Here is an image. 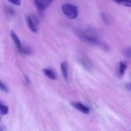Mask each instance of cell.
I'll return each mask as SVG.
<instances>
[{"label":"cell","instance_id":"obj_1","mask_svg":"<svg viewBox=\"0 0 131 131\" xmlns=\"http://www.w3.org/2000/svg\"><path fill=\"white\" fill-rule=\"evenodd\" d=\"M80 38L84 42L95 45H102L100 40L98 34L93 28H86L79 33Z\"/></svg>","mask_w":131,"mask_h":131},{"label":"cell","instance_id":"obj_2","mask_svg":"<svg viewBox=\"0 0 131 131\" xmlns=\"http://www.w3.org/2000/svg\"><path fill=\"white\" fill-rule=\"evenodd\" d=\"M61 10L64 15L70 19H75L78 15L77 7L72 4H64L61 6Z\"/></svg>","mask_w":131,"mask_h":131},{"label":"cell","instance_id":"obj_3","mask_svg":"<svg viewBox=\"0 0 131 131\" xmlns=\"http://www.w3.org/2000/svg\"><path fill=\"white\" fill-rule=\"evenodd\" d=\"M34 2L38 12L41 14L52 3L51 0H34Z\"/></svg>","mask_w":131,"mask_h":131},{"label":"cell","instance_id":"obj_4","mask_svg":"<svg viewBox=\"0 0 131 131\" xmlns=\"http://www.w3.org/2000/svg\"><path fill=\"white\" fill-rule=\"evenodd\" d=\"M72 105L74 107L78 110L79 112L83 114H89L90 112V110L86 106L83 105L80 102H74L72 103Z\"/></svg>","mask_w":131,"mask_h":131},{"label":"cell","instance_id":"obj_5","mask_svg":"<svg viewBox=\"0 0 131 131\" xmlns=\"http://www.w3.org/2000/svg\"><path fill=\"white\" fill-rule=\"evenodd\" d=\"M10 36H11V38L13 39L14 43L15 44V45L17 47L20 53H21L23 47H22L21 42L20 41L19 38L17 36V35L15 33V32L13 30H11L10 32Z\"/></svg>","mask_w":131,"mask_h":131},{"label":"cell","instance_id":"obj_6","mask_svg":"<svg viewBox=\"0 0 131 131\" xmlns=\"http://www.w3.org/2000/svg\"><path fill=\"white\" fill-rule=\"evenodd\" d=\"M60 69L62 76L64 80L67 82L68 81V63L66 61H62L60 64Z\"/></svg>","mask_w":131,"mask_h":131},{"label":"cell","instance_id":"obj_7","mask_svg":"<svg viewBox=\"0 0 131 131\" xmlns=\"http://www.w3.org/2000/svg\"><path fill=\"white\" fill-rule=\"evenodd\" d=\"M127 68V63L126 62L121 61L119 62L118 68H117V73L118 75L120 77L122 76L124 74V72Z\"/></svg>","mask_w":131,"mask_h":131},{"label":"cell","instance_id":"obj_8","mask_svg":"<svg viewBox=\"0 0 131 131\" xmlns=\"http://www.w3.org/2000/svg\"><path fill=\"white\" fill-rule=\"evenodd\" d=\"M26 20L27 23V25L29 29L34 33H37V29L36 26V25L32 20V18H31L30 16H28L26 18Z\"/></svg>","mask_w":131,"mask_h":131},{"label":"cell","instance_id":"obj_9","mask_svg":"<svg viewBox=\"0 0 131 131\" xmlns=\"http://www.w3.org/2000/svg\"><path fill=\"white\" fill-rule=\"evenodd\" d=\"M43 73L49 78H50L51 80H55L56 79V75L55 74V73L51 70L48 69H43L42 70Z\"/></svg>","mask_w":131,"mask_h":131},{"label":"cell","instance_id":"obj_10","mask_svg":"<svg viewBox=\"0 0 131 131\" xmlns=\"http://www.w3.org/2000/svg\"><path fill=\"white\" fill-rule=\"evenodd\" d=\"M112 1L120 5L131 8V0H112Z\"/></svg>","mask_w":131,"mask_h":131},{"label":"cell","instance_id":"obj_11","mask_svg":"<svg viewBox=\"0 0 131 131\" xmlns=\"http://www.w3.org/2000/svg\"><path fill=\"white\" fill-rule=\"evenodd\" d=\"M8 107L0 101V114L2 115H6L8 113Z\"/></svg>","mask_w":131,"mask_h":131},{"label":"cell","instance_id":"obj_12","mask_svg":"<svg viewBox=\"0 0 131 131\" xmlns=\"http://www.w3.org/2000/svg\"><path fill=\"white\" fill-rule=\"evenodd\" d=\"M123 54L127 58L131 59V47H127L124 49Z\"/></svg>","mask_w":131,"mask_h":131},{"label":"cell","instance_id":"obj_13","mask_svg":"<svg viewBox=\"0 0 131 131\" xmlns=\"http://www.w3.org/2000/svg\"><path fill=\"white\" fill-rule=\"evenodd\" d=\"M0 90L5 93L8 92V90L6 87V86L5 84H4L1 81H0Z\"/></svg>","mask_w":131,"mask_h":131},{"label":"cell","instance_id":"obj_14","mask_svg":"<svg viewBox=\"0 0 131 131\" xmlns=\"http://www.w3.org/2000/svg\"><path fill=\"white\" fill-rule=\"evenodd\" d=\"M101 15V17H102V20H103L104 23L106 24H108V19L107 15L104 13H102Z\"/></svg>","mask_w":131,"mask_h":131},{"label":"cell","instance_id":"obj_15","mask_svg":"<svg viewBox=\"0 0 131 131\" xmlns=\"http://www.w3.org/2000/svg\"><path fill=\"white\" fill-rule=\"evenodd\" d=\"M31 53V50L29 47H23L21 53H24L25 54H29Z\"/></svg>","mask_w":131,"mask_h":131},{"label":"cell","instance_id":"obj_16","mask_svg":"<svg viewBox=\"0 0 131 131\" xmlns=\"http://www.w3.org/2000/svg\"><path fill=\"white\" fill-rule=\"evenodd\" d=\"M10 3L16 5V6H19L21 4L20 0H8Z\"/></svg>","mask_w":131,"mask_h":131},{"label":"cell","instance_id":"obj_17","mask_svg":"<svg viewBox=\"0 0 131 131\" xmlns=\"http://www.w3.org/2000/svg\"><path fill=\"white\" fill-rule=\"evenodd\" d=\"M31 18H32V20L33 21V22L35 23V25H38L39 24V20L38 19V18L36 16V15H32L31 16H30Z\"/></svg>","mask_w":131,"mask_h":131},{"label":"cell","instance_id":"obj_18","mask_svg":"<svg viewBox=\"0 0 131 131\" xmlns=\"http://www.w3.org/2000/svg\"><path fill=\"white\" fill-rule=\"evenodd\" d=\"M125 87L127 90L131 91V83H128L126 84L125 85Z\"/></svg>","mask_w":131,"mask_h":131},{"label":"cell","instance_id":"obj_19","mask_svg":"<svg viewBox=\"0 0 131 131\" xmlns=\"http://www.w3.org/2000/svg\"><path fill=\"white\" fill-rule=\"evenodd\" d=\"M25 80H26V81L27 83H29V79L28 77H27L26 76H25Z\"/></svg>","mask_w":131,"mask_h":131},{"label":"cell","instance_id":"obj_20","mask_svg":"<svg viewBox=\"0 0 131 131\" xmlns=\"http://www.w3.org/2000/svg\"><path fill=\"white\" fill-rule=\"evenodd\" d=\"M51 1L52 2H53V0H51Z\"/></svg>","mask_w":131,"mask_h":131},{"label":"cell","instance_id":"obj_21","mask_svg":"<svg viewBox=\"0 0 131 131\" xmlns=\"http://www.w3.org/2000/svg\"><path fill=\"white\" fill-rule=\"evenodd\" d=\"M0 122H1V118H0Z\"/></svg>","mask_w":131,"mask_h":131},{"label":"cell","instance_id":"obj_22","mask_svg":"<svg viewBox=\"0 0 131 131\" xmlns=\"http://www.w3.org/2000/svg\"><path fill=\"white\" fill-rule=\"evenodd\" d=\"M130 26H131V24H130Z\"/></svg>","mask_w":131,"mask_h":131},{"label":"cell","instance_id":"obj_23","mask_svg":"<svg viewBox=\"0 0 131 131\" xmlns=\"http://www.w3.org/2000/svg\"></svg>","mask_w":131,"mask_h":131}]
</instances>
